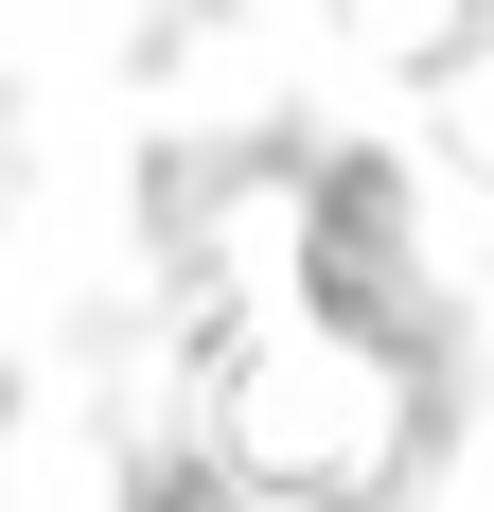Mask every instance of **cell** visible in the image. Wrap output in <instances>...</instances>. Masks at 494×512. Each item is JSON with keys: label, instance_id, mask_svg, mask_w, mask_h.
Instances as JSON below:
<instances>
[{"label": "cell", "instance_id": "obj_3", "mask_svg": "<svg viewBox=\"0 0 494 512\" xmlns=\"http://www.w3.org/2000/svg\"><path fill=\"white\" fill-rule=\"evenodd\" d=\"M142 512H212V495H159V477H142Z\"/></svg>", "mask_w": 494, "mask_h": 512}, {"label": "cell", "instance_id": "obj_1", "mask_svg": "<svg viewBox=\"0 0 494 512\" xmlns=\"http://www.w3.org/2000/svg\"><path fill=\"white\" fill-rule=\"evenodd\" d=\"M212 460L247 477V495L283 512H353L406 477V354L371 336V318H265V336H230L212 354Z\"/></svg>", "mask_w": 494, "mask_h": 512}, {"label": "cell", "instance_id": "obj_2", "mask_svg": "<svg viewBox=\"0 0 494 512\" xmlns=\"http://www.w3.org/2000/svg\"><path fill=\"white\" fill-rule=\"evenodd\" d=\"M459 36H477V53H494V0H459Z\"/></svg>", "mask_w": 494, "mask_h": 512}]
</instances>
